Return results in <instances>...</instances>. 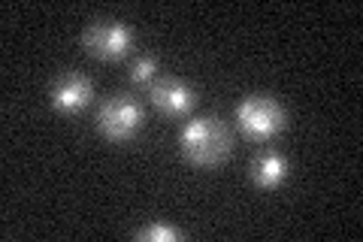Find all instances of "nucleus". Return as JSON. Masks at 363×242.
<instances>
[{
  "label": "nucleus",
  "mask_w": 363,
  "mask_h": 242,
  "mask_svg": "<svg viewBox=\"0 0 363 242\" xmlns=\"http://www.w3.org/2000/svg\"><path fill=\"white\" fill-rule=\"evenodd\" d=\"M182 152L191 164L197 167H215L230 155V131L218 119H191L179 133Z\"/></svg>",
  "instance_id": "nucleus-1"
},
{
  "label": "nucleus",
  "mask_w": 363,
  "mask_h": 242,
  "mask_svg": "<svg viewBox=\"0 0 363 242\" xmlns=\"http://www.w3.org/2000/svg\"><path fill=\"white\" fill-rule=\"evenodd\" d=\"M236 121L245 136L252 140H272L281 128H285V109L279 106L272 97H264V94H248L240 109H236Z\"/></svg>",
  "instance_id": "nucleus-2"
},
{
  "label": "nucleus",
  "mask_w": 363,
  "mask_h": 242,
  "mask_svg": "<svg viewBox=\"0 0 363 242\" xmlns=\"http://www.w3.org/2000/svg\"><path fill=\"white\" fill-rule=\"evenodd\" d=\"M97 128L112 143H128L143 128V106L133 97H112L97 109Z\"/></svg>",
  "instance_id": "nucleus-3"
},
{
  "label": "nucleus",
  "mask_w": 363,
  "mask_h": 242,
  "mask_svg": "<svg viewBox=\"0 0 363 242\" xmlns=\"http://www.w3.org/2000/svg\"><path fill=\"white\" fill-rule=\"evenodd\" d=\"M133 43V33L121 25V21H91L82 33V45L85 49L100 57V61H118V57L128 55Z\"/></svg>",
  "instance_id": "nucleus-4"
},
{
  "label": "nucleus",
  "mask_w": 363,
  "mask_h": 242,
  "mask_svg": "<svg viewBox=\"0 0 363 242\" xmlns=\"http://www.w3.org/2000/svg\"><path fill=\"white\" fill-rule=\"evenodd\" d=\"M149 97L164 115H185L197 100L194 88L185 85L182 79H173V76L155 79V82L149 85Z\"/></svg>",
  "instance_id": "nucleus-5"
},
{
  "label": "nucleus",
  "mask_w": 363,
  "mask_h": 242,
  "mask_svg": "<svg viewBox=\"0 0 363 242\" xmlns=\"http://www.w3.org/2000/svg\"><path fill=\"white\" fill-rule=\"evenodd\" d=\"M88 100H91V82L79 73H64L52 85V106L64 115H76L79 109H85Z\"/></svg>",
  "instance_id": "nucleus-6"
},
{
  "label": "nucleus",
  "mask_w": 363,
  "mask_h": 242,
  "mask_svg": "<svg viewBox=\"0 0 363 242\" xmlns=\"http://www.w3.org/2000/svg\"><path fill=\"white\" fill-rule=\"evenodd\" d=\"M252 179H255V185L264 188V191L279 188L281 182L288 179V158L279 155V152H264L260 158H255Z\"/></svg>",
  "instance_id": "nucleus-7"
},
{
  "label": "nucleus",
  "mask_w": 363,
  "mask_h": 242,
  "mask_svg": "<svg viewBox=\"0 0 363 242\" xmlns=\"http://www.w3.org/2000/svg\"><path fill=\"white\" fill-rule=\"evenodd\" d=\"M157 76V61L155 57H140L133 67H130V82L133 85H152Z\"/></svg>",
  "instance_id": "nucleus-8"
},
{
  "label": "nucleus",
  "mask_w": 363,
  "mask_h": 242,
  "mask_svg": "<svg viewBox=\"0 0 363 242\" xmlns=\"http://www.w3.org/2000/svg\"><path fill=\"white\" fill-rule=\"evenodd\" d=\"M182 233L176 227H167V224H152V227H145L136 233V239H143V242H173L179 239Z\"/></svg>",
  "instance_id": "nucleus-9"
}]
</instances>
